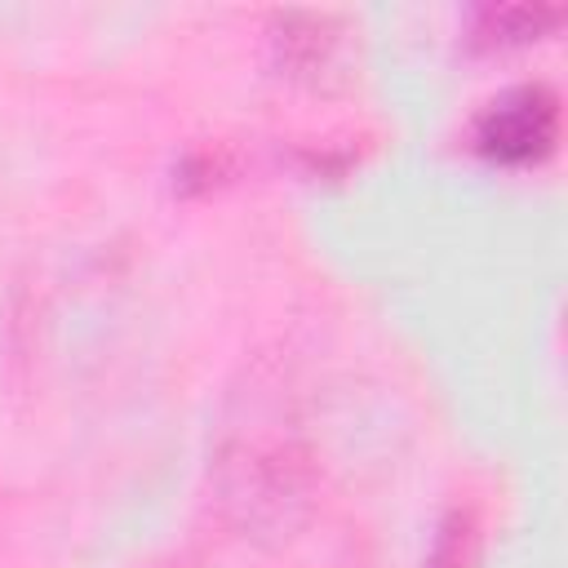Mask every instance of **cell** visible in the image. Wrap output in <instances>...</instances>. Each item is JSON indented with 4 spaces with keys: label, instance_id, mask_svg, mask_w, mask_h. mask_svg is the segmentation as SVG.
I'll return each mask as SVG.
<instances>
[{
    "label": "cell",
    "instance_id": "cell-1",
    "mask_svg": "<svg viewBox=\"0 0 568 568\" xmlns=\"http://www.w3.org/2000/svg\"><path fill=\"white\" fill-rule=\"evenodd\" d=\"M253 430L226 439L217 462L226 506L240 510L248 528L288 524V510L306 497V453L293 444L280 417H271V430H262V408H253Z\"/></svg>",
    "mask_w": 568,
    "mask_h": 568
},
{
    "label": "cell",
    "instance_id": "cell-2",
    "mask_svg": "<svg viewBox=\"0 0 568 568\" xmlns=\"http://www.w3.org/2000/svg\"><path fill=\"white\" fill-rule=\"evenodd\" d=\"M470 142L484 160L506 164V169L541 164L559 142V98H555V89L541 84V80L501 89L475 115Z\"/></svg>",
    "mask_w": 568,
    "mask_h": 568
},
{
    "label": "cell",
    "instance_id": "cell-3",
    "mask_svg": "<svg viewBox=\"0 0 568 568\" xmlns=\"http://www.w3.org/2000/svg\"><path fill=\"white\" fill-rule=\"evenodd\" d=\"M271 49H275V67L297 84L328 89L351 75L346 71L351 67V27L337 13H320V9L275 13Z\"/></svg>",
    "mask_w": 568,
    "mask_h": 568
},
{
    "label": "cell",
    "instance_id": "cell-4",
    "mask_svg": "<svg viewBox=\"0 0 568 568\" xmlns=\"http://www.w3.org/2000/svg\"><path fill=\"white\" fill-rule=\"evenodd\" d=\"M470 550H475V524H470V515L453 510L448 524L439 528L435 550L426 555L422 568H466V564H470Z\"/></svg>",
    "mask_w": 568,
    "mask_h": 568
}]
</instances>
